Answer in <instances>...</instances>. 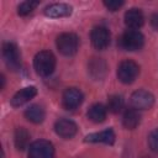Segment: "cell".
Wrapping results in <instances>:
<instances>
[{
  "label": "cell",
  "mask_w": 158,
  "mask_h": 158,
  "mask_svg": "<svg viewBox=\"0 0 158 158\" xmlns=\"http://www.w3.org/2000/svg\"><path fill=\"white\" fill-rule=\"evenodd\" d=\"M4 85H5V77L1 74V85H0V89H4Z\"/></svg>",
  "instance_id": "25"
},
{
  "label": "cell",
  "mask_w": 158,
  "mask_h": 158,
  "mask_svg": "<svg viewBox=\"0 0 158 158\" xmlns=\"http://www.w3.org/2000/svg\"><path fill=\"white\" fill-rule=\"evenodd\" d=\"M90 40L94 48L102 51L110 44V31L105 26H95L90 32Z\"/></svg>",
  "instance_id": "7"
},
{
  "label": "cell",
  "mask_w": 158,
  "mask_h": 158,
  "mask_svg": "<svg viewBox=\"0 0 158 158\" xmlns=\"http://www.w3.org/2000/svg\"><path fill=\"white\" fill-rule=\"evenodd\" d=\"M2 58L10 70L16 72L21 68V56L14 42H5L2 44Z\"/></svg>",
  "instance_id": "5"
},
{
  "label": "cell",
  "mask_w": 158,
  "mask_h": 158,
  "mask_svg": "<svg viewBox=\"0 0 158 158\" xmlns=\"http://www.w3.org/2000/svg\"><path fill=\"white\" fill-rule=\"evenodd\" d=\"M30 132L23 128V127H17L15 130V135H14V142H15V147L19 151H25L26 148H28L30 144Z\"/></svg>",
  "instance_id": "17"
},
{
  "label": "cell",
  "mask_w": 158,
  "mask_h": 158,
  "mask_svg": "<svg viewBox=\"0 0 158 158\" xmlns=\"http://www.w3.org/2000/svg\"><path fill=\"white\" fill-rule=\"evenodd\" d=\"M89 73L94 79H102L106 74V63L100 58H93L89 62Z\"/></svg>",
  "instance_id": "19"
},
{
  "label": "cell",
  "mask_w": 158,
  "mask_h": 158,
  "mask_svg": "<svg viewBox=\"0 0 158 158\" xmlns=\"http://www.w3.org/2000/svg\"><path fill=\"white\" fill-rule=\"evenodd\" d=\"M54 131L59 137L68 139V138H72L75 136V133L78 131V126L72 120L60 118L54 123Z\"/></svg>",
  "instance_id": "10"
},
{
  "label": "cell",
  "mask_w": 158,
  "mask_h": 158,
  "mask_svg": "<svg viewBox=\"0 0 158 158\" xmlns=\"http://www.w3.org/2000/svg\"><path fill=\"white\" fill-rule=\"evenodd\" d=\"M151 26L156 31H158V12H156V14H153L151 16Z\"/></svg>",
  "instance_id": "24"
},
{
  "label": "cell",
  "mask_w": 158,
  "mask_h": 158,
  "mask_svg": "<svg viewBox=\"0 0 158 158\" xmlns=\"http://www.w3.org/2000/svg\"><path fill=\"white\" fill-rule=\"evenodd\" d=\"M123 4H125V2H123L122 0H109V1H104L105 7H106L107 10H110V11H116V10H118Z\"/></svg>",
  "instance_id": "23"
},
{
  "label": "cell",
  "mask_w": 158,
  "mask_h": 158,
  "mask_svg": "<svg viewBox=\"0 0 158 158\" xmlns=\"http://www.w3.org/2000/svg\"><path fill=\"white\" fill-rule=\"evenodd\" d=\"M83 100H84V95L79 89L68 88L63 93L62 104H63L64 109H67V110H75L77 107H79L81 105Z\"/></svg>",
  "instance_id": "9"
},
{
  "label": "cell",
  "mask_w": 158,
  "mask_h": 158,
  "mask_svg": "<svg viewBox=\"0 0 158 158\" xmlns=\"http://www.w3.org/2000/svg\"><path fill=\"white\" fill-rule=\"evenodd\" d=\"M44 15L48 17L58 19V17H67L72 14V6L64 2H57V4H51L43 10Z\"/></svg>",
  "instance_id": "11"
},
{
  "label": "cell",
  "mask_w": 158,
  "mask_h": 158,
  "mask_svg": "<svg viewBox=\"0 0 158 158\" xmlns=\"http://www.w3.org/2000/svg\"><path fill=\"white\" fill-rule=\"evenodd\" d=\"M107 115V109L102 105V104H94L89 107L86 116L90 121L95 122V123H100L106 118Z\"/></svg>",
  "instance_id": "16"
},
{
  "label": "cell",
  "mask_w": 158,
  "mask_h": 158,
  "mask_svg": "<svg viewBox=\"0 0 158 158\" xmlns=\"http://www.w3.org/2000/svg\"><path fill=\"white\" fill-rule=\"evenodd\" d=\"M139 74V67L131 59L122 60L117 67V78L123 84H131Z\"/></svg>",
  "instance_id": "4"
},
{
  "label": "cell",
  "mask_w": 158,
  "mask_h": 158,
  "mask_svg": "<svg viewBox=\"0 0 158 158\" xmlns=\"http://www.w3.org/2000/svg\"><path fill=\"white\" fill-rule=\"evenodd\" d=\"M125 23L130 27V30H138L144 23L143 12L136 7L127 10L125 14Z\"/></svg>",
  "instance_id": "12"
},
{
  "label": "cell",
  "mask_w": 158,
  "mask_h": 158,
  "mask_svg": "<svg viewBox=\"0 0 158 158\" xmlns=\"http://www.w3.org/2000/svg\"><path fill=\"white\" fill-rule=\"evenodd\" d=\"M118 43L125 51H138L144 44V37L138 30H127L121 35Z\"/></svg>",
  "instance_id": "3"
},
{
  "label": "cell",
  "mask_w": 158,
  "mask_h": 158,
  "mask_svg": "<svg viewBox=\"0 0 158 158\" xmlns=\"http://www.w3.org/2000/svg\"><path fill=\"white\" fill-rule=\"evenodd\" d=\"M44 116L46 114L43 107L37 104H33L25 110V117L32 123H41L44 120Z\"/></svg>",
  "instance_id": "18"
},
{
  "label": "cell",
  "mask_w": 158,
  "mask_h": 158,
  "mask_svg": "<svg viewBox=\"0 0 158 158\" xmlns=\"http://www.w3.org/2000/svg\"><path fill=\"white\" fill-rule=\"evenodd\" d=\"M123 105H125V100L122 98V95H118V94H115V95H111L107 100V106L106 109L112 112V114H118L122 109H123Z\"/></svg>",
  "instance_id": "20"
},
{
  "label": "cell",
  "mask_w": 158,
  "mask_h": 158,
  "mask_svg": "<svg viewBox=\"0 0 158 158\" xmlns=\"http://www.w3.org/2000/svg\"><path fill=\"white\" fill-rule=\"evenodd\" d=\"M148 146L153 152H158V128L153 130L148 136Z\"/></svg>",
  "instance_id": "22"
},
{
  "label": "cell",
  "mask_w": 158,
  "mask_h": 158,
  "mask_svg": "<svg viewBox=\"0 0 158 158\" xmlns=\"http://www.w3.org/2000/svg\"><path fill=\"white\" fill-rule=\"evenodd\" d=\"M115 132L111 128H106L101 132H95V133H90L85 137L86 142H91V143H105V144H114L115 142Z\"/></svg>",
  "instance_id": "14"
},
{
  "label": "cell",
  "mask_w": 158,
  "mask_h": 158,
  "mask_svg": "<svg viewBox=\"0 0 158 158\" xmlns=\"http://www.w3.org/2000/svg\"><path fill=\"white\" fill-rule=\"evenodd\" d=\"M28 158H54V147L46 139L35 141L28 147Z\"/></svg>",
  "instance_id": "6"
},
{
  "label": "cell",
  "mask_w": 158,
  "mask_h": 158,
  "mask_svg": "<svg viewBox=\"0 0 158 158\" xmlns=\"http://www.w3.org/2000/svg\"><path fill=\"white\" fill-rule=\"evenodd\" d=\"M33 67L38 75L48 77L56 69V57L49 51H41L33 58Z\"/></svg>",
  "instance_id": "1"
},
{
  "label": "cell",
  "mask_w": 158,
  "mask_h": 158,
  "mask_svg": "<svg viewBox=\"0 0 158 158\" xmlns=\"http://www.w3.org/2000/svg\"><path fill=\"white\" fill-rule=\"evenodd\" d=\"M38 5H40V1H37V0H27V1H23V2H21L17 6V14L20 16H26V15L31 14Z\"/></svg>",
  "instance_id": "21"
},
{
  "label": "cell",
  "mask_w": 158,
  "mask_h": 158,
  "mask_svg": "<svg viewBox=\"0 0 158 158\" xmlns=\"http://www.w3.org/2000/svg\"><path fill=\"white\" fill-rule=\"evenodd\" d=\"M154 102V96L152 95V93L139 89L136 90L135 93H132L131 95V105L133 109L136 110H147L151 109L152 105Z\"/></svg>",
  "instance_id": "8"
},
{
  "label": "cell",
  "mask_w": 158,
  "mask_h": 158,
  "mask_svg": "<svg viewBox=\"0 0 158 158\" xmlns=\"http://www.w3.org/2000/svg\"><path fill=\"white\" fill-rule=\"evenodd\" d=\"M37 94V89L35 86H26L21 90H19L12 98H11V105L14 107H19L23 104H26L27 101H30L32 98H35V95Z\"/></svg>",
  "instance_id": "13"
},
{
  "label": "cell",
  "mask_w": 158,
  "mask_h": 158,
  "mask_svg": "<svg viewBox=\"0 0 158 158\" xmlns=\"http://www.w3.org/2000/svg\"><path fill=\"white\" fill-rule=\"evenodd\" d=\"M141 122V115H139V111L131 107V109H127L125 112H123V116H122V125L127 130H133L136 128Z\"/></svg>",
  "instance_id": "15"
},
{
  "label": "cell",
  "mask_w": 158,
  "mask_h": 158,
  "mask_svg": "<svg viewBox=\"0 0 158 158\" xmlns=\"http://www.w3.org/2000/svg\"><path fill=\"white\" fill-rule=\"evenodd\" d=\"M56 44H57L58 51L63 56L70 57V56H74L78 52V48H79V38L73 32H64V33H60L57 37Z\"/></svg>",
  "instance_id": "2"
}]
</instances>
